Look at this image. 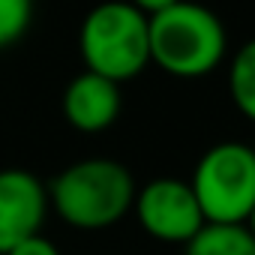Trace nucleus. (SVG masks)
Returning <instances> with one entry per match:
<instances>
[{"instance_id":"obj_1","label":"nucleus","mask_w":255,"mask_h":255,"mask_svg":"<svg viewBox=\"0 0 255 255\" xmlns=\"http://www.w3.org/2000/svg\"><path fill=\"white\" fill-rule=\"evenodd\" d=\"M150 27V63L174 78L210 75L228 51V33L216 12L186 0L138 3Z\"/></svg>"},{"instance_id":"obj_2","label":"nucleus","mask_w":255,"mask_h":255,"mask_svg":"<svg viewBox=\"0 0 255 255\" xmlns=\"http://www.w3.org/2000/svg\"><path fill=\"white\" fill-rule=\"evenodd\" d=\"M135 180L123 162L90 156L66 165L48 189L54 213L78 231H102L117 225L135 201Z\"/></svg>"},{"instance_id":"obj_3","label":"nucleus","mask_w":255,"mask_h":255,"mask_svg":"<svg viewBox=\"0 0 255 255\" xmlns=\"http://www.w3.org/2000/svg\"><path fill=\"white\" fill-rule=\"evenodd\" d=\"M78 48L87 72L114 84L138 78L150 63V27L138 3H99L78 30Z\"/></svg>"},{"instance_id":"obj_4","label":"nucleus","mask_w":255,"mask_h":255,"mask_svg":"<svg viewBox=\"0 0 255 255\" xmlns=\"http://www.w3.org/2000/svg\"><path fill=\"white\" fill-rule=\"evenodd\" d=\"M189 186L207 225H246L255 210V150L243 141L213 144L195 162Z\"/></svg>"},{"instance_id":"obj_5","label":"nucleus","mask_w":255,"mask_h":255,"mask_svg":"<svg viewBox=\"0 0 255 255\" xmlns=\"http://www.w3.org/2000/svg\"><path fill=\"white\" fill-rule=\"evenodd\" d=\"M132 213L138 225L159 243H189L207 222L192 195V186L177 177H156L138 186Z\"/></svg>"},{"instance_id":"obj_6","label":"nucleus","mask_w":255,"mask_h":255,"mask_svg":"<svg viewBox=\"0 0 255 255\" xmlns=\"http://www.w3.org/2000/svg\"><path fill=\"white\" fill-rule=\"evenodd\" d=\"M48 213V189L24 168H0V255L36 237Z\"/></svg>"},{"instance_id":"obj_7","label":"nucleus","mask_w":255,"mask_h":255,"mask_svg":"<svg viewBox=\"0 0 255 255\" xmlns=\"http://www.w3.org/2000/svg\"><path fill=\"white\" fill-rule=\"evenodd\" d=\"M123 108V96H120V84L93 75V72H81L75 75L66 90H63V117L72 129L78 132H105L108 126H114V120L120 117Z\"/></svg>"},{"instance_id":"obj_8","label":"nucleus","mask_w":255,"mask_h":255,"mask_svg":"<svg viewBox=\"0 0 255 255\" xmlns=\"http://www.w3.org/2000/svg\"><path fill=\"white\" fill-rule=\"evenodd\" d=\"M183 255H255V237L246 225H204Z\"/></svg>"},{"instance_id":"obj_9","label":"nucleus","mask_w":255,"mask_h":255,"mask_svg":"<svg viewBox=\"0 0 255 255\" xmlns=\"http://www.w3.org/2000/svg\"><path fill=\"white\" fill-rule=\"evenodd\" d=\"M228 96L234 108L255 123V39L237 48L228 66Z\"/></svg>"},{"instance_id":"obj_10","label":"nucleus","mask_w":255,"mask_h":255,"mask_svg":"<svg viewBox=\"0 0 255 255\" xmlns=\"http://www.w3.org/2000/svg\"><path fill=\"white\" fill-rule=\"evenodd\" d=\"M33 21V6L27 0H0V48L15 45Z\"/></svg>"},{"instance_id":"obj_11","label":"nucleus","mask_w":255,"mask_h":255,"mask_svg":"<svg viewBox=\"0 0 255 255\" xmlns=\"http://www.w3.org/2000/svg\"><path fill=\"white\" fill-rule=\"evenodd\" d=\"M6 255H60V249H57L48 237L36 234V237H27L24 243H18L15 249H9Z\"/></svg>"},{"instance_id":"obj_12","label":"nucleus","mask_w":255,"mask_h":255,"mask_svg":"<svg viewBox=\"0 0 255 255\" xmlns=\"http://www.w3.org/2000/svg\"><path fill=\"white\" fill-rule=\"evenodd\" d=\"M246 228H249V234H252V237H255V210H252V213H249V219H246Z\"/></svg>"}]
</instances>
